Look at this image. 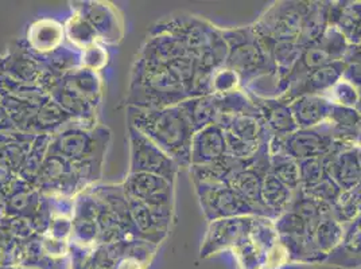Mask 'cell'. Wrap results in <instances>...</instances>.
I'll return each mask as SVG.
<instances>
[{"label": "cell", "mask_w": 361, "mask_h": 269, "mask_svg": "<svg viewBox=\"0 0 361 269\" xmlns=\"http://www.w3.org/2000/svg\"><path fill=\"white\" fill-rule=\"evenodd\" d=\"M130 127L146 134L180 167H190L195 130L180 105L130 109Z\"/></svg>", "instance_id": "1"}, {"label": "cell", "mask_w": 361, "mask_h": 269, "mask_svg": "<svg viewBox=\"0 0 361 269\" xmlns=\"http://www.w3.org/2000/svg\"><path fill=\"white\" fill-rule=\"evenodd\" d=\"M221 34L228 45L224 66L239 75L241 88L247 89L260 77L275 75V65L252 26L226 29Z\"/></svg>", "instance_id": "2"}, {"label": "cell", "mask_w": 361, "mask_h": 269, "mask_svg": "<svg viewBox=\"0 0 361 269\" xmlns=\"http://www.w3.org/2000/svg\"><path fill=\"white\" fill-rule=\"evenodd\" d=\"M349 149L337 143L328 125L324 123L314 128L297 130L291 134H272L269 143L270 155L285 154L295 161L309 158H324L337 151Z\"/></svg>", "instance_id": "3"}, {"label": "cell", "mask_w": 361, "mask_h": 269, "mask_svg": "<svg viewBox=\"0 0 361 269\" xmlns=\"http://www.w3.org/2000/svg\"><path fill=\"white\" fill-rule=\"evenodd\" d=\"M309 8V1H276L260 16L252 29L257 37L274 42H295Z\"/></svg>", "instance_id": "4"}, {"label": "cell", "mask_w": 361, "mask_h": 269, "mask_svg": "<svg viewBox=\"0 0 361 269\" xmlns=\"http://www.w3.org/2000/svg\"><path fill=\"white\" fill-rule=\"evenodd\" d=\"M201 208L209 221L255 215L262 217L259 210L247 202L226 183L195 182Z\"/></svg>", "instance_id": "5"}, {"label": "cell", "mask_w": 361, "mask_h": 269, "mask_svg": "<svg viewBox=\"0 0 361 269\" xmlns=\"http://www.w3.org/2000/svg\"><path fill=\"white\" fill-rule=\"evenodd\" d=\"M131 174L145 173L174 182L180 165L161 150L146 134L130 127Z\"/></svg>", "instance_id": "6"}, {"label": "cell", "mask_w": 361, "mask_h": 269, "mask_svg": "<svg viewBox=\"0 0 361 269\" xmlns=\"http://www.w3.org/2000/svg\"><path fill=\"white\" fill-rule=\"evenodd\" d=\"M255 215L233 217L212 221L200 249V256L207 258L226 249H233L245 239L255 226Z\"/></svg>", "instance_id": "7"}, {"label": "cell", "mask_w": 361, "mask_h": 269, "mask_svg": "<svg viewBox=\"0 0 361 269\" xmlns=\"http://www.w3.org/2000/svg\"><path fill=\"white\" fill-rule=\"evenodd\" d=\"M346 68L345 61L340 60L309 72L291 84L288 89L276 99L290 104L302 96H325L344 77Z\"/></svg>", "instance_id": "8"}, {"label": "cell", "mask_w": 361, "mask_h": 269, "mask_svg": "<svg viewBox=\"0 0 361 269\" xmlns=\"http://www.w3.org/2000/svg\"><path fill=\"white\" fill-rule=\"evenodd\" d=\"M173 183L158 175L137 173L126 180V194L128 199H135L149 206L171 208Z\"/></svg>", "instance_id": "9"}, {"label": "cell", "mask_w": 361, "mask_h": 269, "mask_svg": "<svg viewBox=\"0 0 361 269\" xmlns=\"http://www.w3.org/2000/svg\"><path fill=\"white\" fill-rule=\"evenodd\" d=\"M226 155V134L219 124H211L197 131L193 136L190 147V167L214 165Z\"/></svg>", "instance_id": "10"}, {"label": "cell", "mask_w": 361, "mask_h": 269, "mask_svg": "<svg viewBox=\"0 0 361 269\" xmlns=\"http://www.w3.org/2000/svg\"><path fill=\"white\" fill-rule=\"evenodd\" d=\"M326 170L343 192H350L361 184L359 147L333 152L326 156Z\"/></svg>", "instance_id": "11"}, {"label": "cell", "mask_w": 361, "mask_h": 269, "mask_svg": "<svg viewBox=\"0 0 361 269\" xmlns=\"http://www.w3.org/2000/svg\"><path fill=\"white\" fill-rule=\"evenodd\" d=\"M130 209L140 233L152 242H159L167 234L171 223V208L149 206L130 199Z\"/></svg>", "instance_id": "12"}, {"label": "cell", "mask_w": 361, "mask_h": 269, "mask_svg": "<svg viewBox=\"0 0 361 269\" xmlns=\"http://www.w3.org/2000/svg\"><path fill=\"white\" fill-rule=\"evenodd\" d=\"M248 94L257 106L271 134H291L298 130L290 104L281 101L276 97H262L250 90Z\"/></svg>", "instance_id": "13"}, {"label": "cell", "mask_w": 361, "mask_h": 269, "mask_svg": "<svg viewBox=\"0 0 361 269\" xmlns=\"http://www.w3.org/2000/svg\"><path fill=\"white\" fill-rule=\"evenodd\" d=\"M329 26L345 37L348 44H361V1H331Z\"/></svg>", "instance_id": "14"}, {"label": "cell", "mask_w": 361, "mask_h": 269, "mask_svg": "<svg viewBox=\"0 0 361 269\" xmlns=\"http://www.w3.org/2000/svg\"><path fill=\"white\" fill-rule=\"evenodd\" d=\"M333 104L325 96H302L290 103V109L298 130L314 128L324 124Z\"/></svg>", "instance_id": "15"}, {"label": "cell", "mask_w": 361, "mask_h": 269, "mask_svg": "<svg viewBox=\"0 0 361 269\" xmlns=\"http://www.w3.org/2000/svg\"><path fill=\"white\" fill-rule=\"evenodd\" d=\"M325 263L344 268L361 267V214L350 224L344 225L343 241Z\"/></svg>", "instance_id": "16"}, {"label": "cell", "mask_w": 361, "mask_h": 269, "mask_svg": "<svg viewBox=\"0 0 361 269\" xmlns=\"http://www.w3.org/2000/svg\"><path fill=\"white\" fill-rule=\"evenodd\" d=\"M331 1H309V8L302 23V30L297 44L302 49L313 45L329 27Z\"/></svg>", "instance_id": "17"}, {"label": "cell", "mask_w": 361, "mask_h": 269, "mask_svg": "<svg viewBox=\"0 0 361 269\" xmlns=\"http://www.w3.org/2000/svg\"><path fill=\"white\" fill-rule=\"evenodd\" d=\"M178 105L190 121L195 134L211 124H216L220 118V111L214 94L192 97Z\"/></svg>", "instance_id": "18"}, {"label": "cell", "mask_w": 361, "mask_h": 269, "mask_svg": "<svg viewBox=\"0 0 361 269\" xmlns=\"http://www.w3.org/2000/svg\"><path fill=\"white\" fill-rule=\"evenodd\" d=\"M94 142L90 134H85L82 131H68L65 134H61L56 139V142L50 144V151L54 156L71 161H81L88 158L94 151Z\"/></svg>", "instance_id": "19"}, {"label": "cell", "mask_w": 361, "mask_h": 269, "mask_svg": "<svg viewBox=\"0 0 361 269\" xmlns=\"http://www.w3.org/2000/svg\"><path fill=\"white\" fill-rule=\"evenodd\" d=\"M344 236V225L340 224L333 214H325L321 217L318 221L313 234H312V241L316 246L318 254L326 258L329 254L338 248V245L343 241Z\"/></svg>", "instance_id": "20"}, {"label": "cell", "mask_w": 361, "mask_h": 269, "mask_svg": "<svg viewBox=\"0 0 361 269\" xmlns=\"http://www.w3.org/2000/svg\"><path fill=\"white\" fill-rule=\"evenodd\" d=\"M295 192L288 189L285 183L278 180L272 173H267L262 186V199L266 208L270 210L275 220L290 209Z\"/></svg>", "instance_id": "21"}, {"label": "cell", "mask_w": 361, "mask_h": 269, "mask_svg": "<svg viewBox=\"0 0 361 269\" xmlns=\"http://www.w3.org/2000/svg\"><path fill=\"white\" fill-rule=\"evenodd\" d=\"M82 10L84 13L80 15L87 19L94 30L103 34L104 38L116 39L115 37H119L116 13L108 4L92 3L90 6L82 7Z\"/></svg>", "instance_id": "22"}, {"label": "cell", "mask_w": 361, "mask_h": 269, "mask_svg": "<svg viewBox=\"0 0 361 269\" xmlns=\"http://www.w3.org/2000/svg\"><path fill=\"white\" fill-rule=\"evenodd\" d=\"M63 30L60 23L51 19H42L35 22L29 30V41L32 49L38 51H51L60 45Z\"/></svg>", "instance_id": "23"}, {"label": "cell", "mask_w": 361, "mask_h": 269, "mask_svg": "<svg viewBox=\"0 0 361 269\" xmlns=\"http://www.w3.org/2000/svg\"><path fill=\"white\" fill-rule=\"evenodd\" d=\"M270 173H272L282 183H285L293 192L301 186L298 161L290 158L285 154L270 155Z\"/></svg>", "instance_id": "24"}, {"label": "cell", "mask_w": 361, "mask_h": 269, "mask_svg": "<svg viewBox=\"0 0 361 269\" xmlns=\"http://www.w3.org/2000/svg\"><path fill=\"white\" fill-rule=\"evenodd\" d=\"M331 214L341 225L355 221L361 214V184L350 192H344L331 206Z\"/></svg>", "instance_id": "25"}, {"label": "cell", "mask_w": 361, "mask_h": 269, "mask_svg": "<svg viewBox=\"0 0 361 269\" xmlns=\"http://www.w3.org/2000/svg\"><path fill=\"white\" fill-rule=\"evenodd\" d=\"M326 156L298 161L300 180H301L300 189L302 190L313 189L319 182H322L329 175L326 170Z\"/></svg>", "instance_id": "26"}, {"label": "cell", "mask_w": 361, "mask_h": 269, "mask_svg": "<svg viewBox=\"0 0 361 269\" xmlns=\"http://www.w3.org/2000/svg\"><path fill=\"white\" fill-rule=\"evenodd\" d=\"M325 97L331 101V104L346 106V108H356L360 103L359 90L344 77L325 94Z\"/></svg>", "instance_id": "27"}, {"label": "cell", "mask_w": 361, "mask_h": 269, "mask_svg": "<svg viewBox=\"0 0 361 269\" xmlns=\"http://www.w3.org/2000/svg\"><path fill=\"white\" fill-rule=\"evenodd\" d=\"M240 89V78L226 66L219 68L212 75V94H226Z\"/></svg>", "instance_id": "28"}, {"label": "cell", "mask_w": 361, "mask_h": 269, "mask_svg": "<svg viewBox=\"0 0 361 269\" xmlns=\"http://www.w3.org/2000/svg\"><path fill=\"white\" fill-rule=\"evenodd\" d=\"M68 34L72 42H75L77 45L90 47L94 41L96 30L90 26L87 19H84L81 15H77L69 20Z\"/></svg>", "instance_id": "29"}, {"label": "cell", "mask_w": 361, "mask_h": 269, "mask_svg": "<svg viewBox=\"0 0 361 269\" xmlns=\"http://www.w3.org/2000/svg\"><path fill=\"white\" fill-rule=\"evenodd\" d=\"M68 118V113L56 103H46L37 113V120L42 128L57 127Z\"/></svg>", "instance_id": "30"}, {"label": "cell", "mask_w": 361, "mask_h": 269, "mask_svg": "<svg viewBox=\"0 0 361 269\" xmlns=\"http://www.w3.org/2000/svg\"><path fill=\"white\" fill-rule=\"evenodd\" d=\"M106 61V54L102 50V47L99 46L92 45L87 47L84 57H82V63L85 62V65L90 68V70H94L102 68Z\"/></svg>", "instance_id": "31"}, {"label": "cell", "mask_w": 361, "mask_h": 269, "mask_svg": "<svg viewBox=\"0 0 361 269\" xmlns=\"http://www.w3.org/2000/svg\"><path fill=\"white\" fill-rule=\"evenodd\" d=\"M150 260L136 254H126L115 264L114 269H146Z\"/></svg>", "instance_id": "32"}, {"label": "cell", "mask_w": 361, "mask_h": 269, "mask_svg": "<svg viewBox=\"0 0 361 269\" xmlns=\"http://www.w3.org/2000/svg\"><path fill=\"white\" fill-rule=\"evenodd\" d=\"M344 78L348 80L349 82H352L360 93L361 101V65L357 63H348Z\"/></svg>", "instance_id": "33"}, {"label": "cell", "mask_w": 361, "mask_h": 269, "mask_svg": "<svg viewBox=\"0 0 361 269\" xmlns=\"http://www.w3.org/2000/svg\"><path fill=\"white\" fill-rule=\"evenodd\" d=\"M10 116L7 113V111L0 106V130H6V128H10Z\"/></svg>", "instance_id": "34"}, {"label": "cell", "mask_w": 361, "mask_h": 269, "mask_svg": "<svg viewBox=\"0 0 361 269\" xmlns=\"http://www.w3.org/2000/svg\"><path fill=\"white\" fill-rule=\"evenodd\" d=\"M275 269H312L310 264H302V263H288L286 265H282Z\"/></svg>", "instance_id": "35"}, {"label": "cell", "mask_w": 361, "mask_h": 269, "mask_svg": "<svg viewBox=\"0 0 361 269\" xmlns=\"http://www.w3.org/2000/svg\"><path fill=\"white\" fill-rule=\"evenodd\" d=\"M356 146L361 147V124L360 127H359V137H357V144Z\"/></svg>", "instance_id": "36"}, {"label": "cell", "mask_w": 361, "mask_h": 269, "mask_svg": "<svg viewBox=\"0 0 361 269\" xmlns=\"http://www.w3.org/2000/svg\"><path fill=\"white\" fill-rule=\"evenodd\" d=\"M356 109H357V111H359V113H360V115H361V101H360V103H359V104H357V106H356Z\"/></svg>", "instance_id": "37"}, {"label": "cell", "mask_w": 361, "mask_h": 269, "mask_svg": "<svg viewBox=\"0 0 361 269\" xmlns=\"http://www.w3.org/2000/svg\"><path fill=\"white\" fill-rule=\"evenodd\" d=\"M359 158H360V163H361V147H359Z\"/></svg>", "instance_id": "38"}, {"label": "cell", "mask_w": 361, "mask_h": 269, "mask_svg": "<svg viewBox=\"0 0 361 269\" xmlns=\"http://www.w3.org/2000/svg\"><path fill=\"white\" fill-rule=\"evenodd\" d=\"M94 269H109V268H108V267H97V268H94Z\"/></svg>", "instance_id": "39"}, {"label": "cell", "mask_w": 361, "mask_h": 269, "mask_svg": "<svg viewBox=\"0 0 361 269\" xmlns=\"http://www.w3.org/2000/svg\"><path fill=\"white\" fill-rule=\"evenodd\" d=\"M0 269H4V268H0Z\"/></svg>", "instance_id": "40"}]
</instances>
